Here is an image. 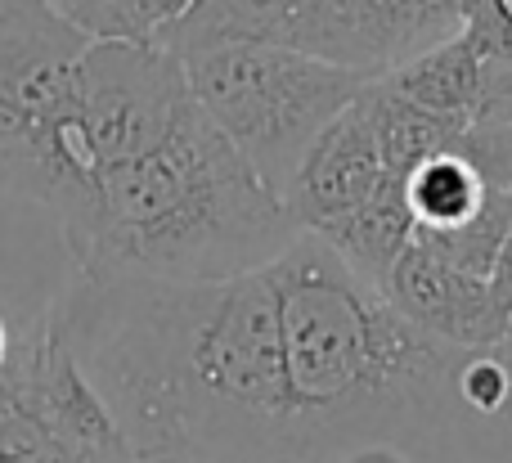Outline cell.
I'll return each instance as SVG.
<instances>
[{
	"label": "cell",
	"instance_id": "obj_1",
	"mask_svg": "<svg viewBox=\"0 0 512 463\" xmlns=\"http://www.w3.org/2000/svg\"><path fill=\"white\" fill-rule=\"evenodd\" d=\"M50 315L140 463H297L270 266L194 284L77 275Z\"/></svg>",
	"mask_w": 512,
	"mask_h": 463
},
{
	"label": "cell",
	"instance_id": "obj_2",
	"mask_svg": "<svg viewBox=\"0 0 512 463\" xmlns=\"http://www.w3.org/2000/svg\"><path fill=\"white\" fill-rule=\"evenodd\" d=\"M270 275L297 463H337L364 446L441 459L436 446H450L472 419L459 401L468 351L418 329L387 288L355 275L310 230L270 261Z\"/></svg>",
	"mask_w": 512,
	"mask_h": 463
},
{
	"label": "cell",
	"instance_id": "obj_3",
	"mask_svg": "<svg viewBox=\"0 0 512 463\" xmlns=\"http://www.w3.org/2000/svg\"><path fill=\"white\" fill-rule=\"evenodd\" d=\"M297 234L283 198L194 104L149 153L95 171V203L68 252L81 275L194 284L270 266Z\"/></svg>",
	"mask_w": 512,
	"mask_h": 463
},
{
	"label": "cell",
	"instance_id": "obj_4",
	"mask_svg": "<svg viewBox=\"0 0 512 463\" xmlns=\"http://www.w3.org/2000/svg\"><path fill=\"white\" fill-rule=\"evenodd\" d=\"M189 86L252 171L283 198L310 144L373 77L283 41H239L189 54Z\"/></svg>",
	"mask_w": 512,
	"mask_h": 463
},
{
	"label": "cell",
	"instance_id": "obj_5",
	"mask_svg": "<svg viewBox=\"0 0 512 463\" xmlns=\"http://www.w3.org/2000/svg\"><path fill=\"white\" fill-rule=\"evenodd\" d=\"M86 32L54 9L41 23H0V180L59 221L63 243L81 234L95 176L77 153V59Z\"/></svg>",
	"mask_w": 512,
	"mask_h": 463
},
{
	"label": "cell",
	"instance_id": "obj_6",
	"mask_svg": "<svg viewBox=\"0 0 512 463\" xmlns=\"http://www.w3.org/2000/svg\"><path fill=\"white\" fill-rule=\"evenodd\" d=\"M189 68L162 41H90L77 59V153L90 176L140 158L194 113Z\"/></svg>",
	"mask_w": 512,
	"mask_h": 463
},
{
	"label": "cell",
	"instance_id": "obj_7",
	"mask_svg": "<svg viewBox=\"0 0 512 463\" xmlns=\"http://www.w3.org/2000/svg\"><path fill=\"white\" fill-rule=\"evenodd\" d=\"M387 297L432 338L450 342L463 351H481L504 342V333L512 324L499 315L495 293H490V279L468 275L454 261H445L436 248H427L414 234L400 261L387 275Z\"/></svg>",
	"mask_w": 512,
	"mask_h": 463
},
{
	"label": "cell",
	"instance_id": "obj_8",
	"mask_svg": "<svg viewBox=\"0 0 512 463\" xmlns=\"http://www.w3.org/2000/svg\"><path fill=\"white\" fill-rule=\"evenodd\" d=\"M387 176L391 171L382 162L378 131H373V117L364 108V90H360V99L351 108H342L324 126V135L310 144L297 176L283 189V207L297 221V230H319L333 216L360 207Z\"/></svg>",
	"mask_w": 512,
	"mask_h": 463
},
{
	"label": "cell",
	"instance_id": "obj_9",
	"mask_svg": "<svg viewBox=\"0 0 512 463\" xmlns=\"http://www.w3.org/2000/svg\"><path fill=\"white\" fill-rule=\"evenodd\" d=\"M414 212H409V198H405V180L400 176H387L360 207L351 212L333 216L328 225H319V239L355 270L364 275L369 284H387L391 266L400 261V252L414 243Z\"/></svg>",
	"mask_w": 512,
	"mask_h": 463
},
{
	"label": "cell",
	"instance_id": "obj_10",
	"mask_svg": "<svg viewBox=\"0 0 512 463\" xmlns=\"http://www.w3.org/2000/svg\"><path fill=\"white\" fill-rule=\"evenodd\" d=\"M405 99L432 108V113L459 117L472 122L481 113V90H486V59L472 45L468 32L450 36V41L432 45V50L414 54V59L396 63L391 72H382Z\"/></svg>",
	"mask_w": 512,
	"mask_h": 463
},
{
	"label": "cell",
	"instance_id": "obj_11",
	"mask_svg": "<svg viewBox=\"0 0 512 463\" xmlns=\"http://www.w3.org/2000/svg\"><path fill=\"white\" fill-rule=\"evenodd\" d=\"M301 0H189L185 14L162 32V45L180 59L239 41H283Z\"/></svg>",
	"mask_w": 512,
	"mask_h": 463
},
{
	"label": "cell",
	"instance_id": "obj_12",
	"mask_svg": "<svg viewBox=\"0 0 512 463\" xmlns=\"http://www.w3.org/2000/svg\"><path fill=\"white\" fill-rule=\"evenodd\" d=\"M364 108H369L373 131H378L382 162H387V171L400 180L423 158L450 149L454 135L463 131L459 117H445V113H432V108L414 104V99L400 95L387 77H373L369 86H364Z\"/></svg>",
	"mask_w": 512,
	"mask_h": 463
},
{
	"label": "cell",
	"instance_id": "obj_13",
	"mask_svg": "<svg viewBox=\"0 0 512 463\" xmlns=\"http://www.w3.org/2000/svg\"><path fill=\"white\" fill-rule=\"evenodd\" d=\"M486 189L495 185H486L481 171L454 149L432 153L405 176V198L418 230H445V225L463 221L486 198Z\"/></svg>",
	"mask_w": 512,
	"mask_h": 463
},
{
	"label": "cell",
	"instance_id": "obj_14",
	"mask_svg": "<svg viewBox=\"0 0 512 463\" xmlns=\"http://www.w3.org/2000/svg\"><path fill=\"white\" fill-rule=\"evenodd\" d=\"M508 230H512V189L495 185V189H486V198L463 221L445 225V230H414V234L427 248L441 252L445 261H454L459 270L490 279V270H495L499 252L508 243Z\"/></svg>",
	"mask_w": 512,
	"mask_h": 463
},
{
	"label": "cell",
	"instance_id": "obj_15",
	"mask_svg": "<svg viewBox=\"0 0 512 463\" xmlns=\"http://www.w3.org/2000/svg\"><path fill=\"white\" fill-rule=\"evenodd\" d=\"M189 0H54L63 18L90 41H162Z\"/></svg>",
	"mask_w": 512,
	"mask_h": 463
},
{
	"label": "cell",
	"instance_id": "obj_16",
	"mask_svg": "<svg viewBox=\"0 0 512 463\" xmlns=\"http://www.w3.org/2000/svg\"><path fill=\"white\" fill-rule=\"evenodd\" d=\"M512 126V59H486V90H481V113Z\"/></svg>",
	"mask_w": 512,
	"mask_h": 463
},
{
	"label": "cell",
	"instance_id": "obj_17",
	"mask_svg": "<svg viewBox=\"0 0 512 463\" xmlns=\"http://www.w3.org/2000/svg\"><path fill=\"white\" fill-rule=\"evenodd\" d=\"M490 293H495L499 315L512 324V230H508V243H504V252H499L495 270H490Z\"/></svg>",
	"mask_w": 512,
	"mask_h": 463
},
{
	"label": "cell",
	"instance_id": "obj_18",
	"mask_svg": "<svg viewBox=\"0 0 512 463\" xmlns=\"http://www.w3.org/2000/svg\"><path fill=\"white\" fill-rule=\"evenodd\" d=\"M54 14V0H0V23H41Z\"/></svg>",
	"mask_w": 512,
	"mask_h": 463
},
{
	"label": "cell",
	"instance_id": "obj_19",
	"mask_svg": "<svg viewBox=\"0 0 512 463\" xmlns=\"http://www.w3.org/2000/svg\"><path fill=\"white\" fill-rule=\"evenodd\" d=\"M337 463H418V459L405 455L400 446H364V450H355V455H346Z\"/></svg>",
	"mask_w": 512,
	"mask_h": 463
},
{
	"label": "cell",
	"instance_id": "obj_20",
	"mask_svg": "<svg viewBox=\"0 0 512 463\" xmlns=\"http://www.w3.org/2000/svg\"><path fill=\"white\" fill-rule=\"evenodd\" d=\"M9 365V329H5V315H0V369Z\"/></svg>",
	"mask_w": 512,
	"mask_h": 463
},
{
	"label": "cell",
	"instance_id": "obj_21",
	"mask_svg": "<svg viewBox=\"0 0 512 463\" xmlns=\"http://www.w3.org/2000/svg\"><path fill=\"white\" fill-rule=\"evenodd\" d=\"M445 463H450V459H445Z\"/></svg>",
	"mask_w": 512,
	"mask_h": 463
}]
</instances>
